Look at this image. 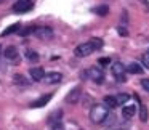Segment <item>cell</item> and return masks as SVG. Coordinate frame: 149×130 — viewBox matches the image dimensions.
<instances>
[{
  "instance_id": "6da1fadb",
  "label": "cell",
  "mask_w": 149,
  "mask_h": 130,
  "mask_svg": "<svg viewBox=\"0 0 149 130\" xmlns=\"http://www.w3.org/2000/svg\"><path fill=\"white\" fill-rule=\"evenodd\" d=\"M101 47H103V40L101 39H91L90 42H85V43L77 45L75 50H74V53H75V56H79V58H84V56L91 55L95 50L101 48Z\"/></svg>"
},
{
  "instance_id": "7a4b0ae2",
  "label": "cell",
  "mask_w": 149,
  "mask_h": 130,
  "mask_svg": "<svg viewBox=\"0 0 149 130\" xmlns=\"http://www.w3.org/2000/svg\"><path fill=\"white\" fill-rule=\"evenodd\" d=\"M107 116H109V111H107V106H104V104H95L90 111V119L95 124H103Z\"/></svg>"
},
{
  "instance_id": "3957f363",
  "label": "cell",
  "mask_w": 149,
  "mask_h": 130,
  "mask_svg": "<svg viewBox=\"0 0 149 130\" xmlns=\"http://www.w3.org/2000/svg\"><path fill=\"white\" fill-rule=\"evenodd\" d=\"M82 79H91L93 82H96V84H101V82L104 80V74L103 71H101L100 68H88L87 71L82 72Z\"/></svg>"
},
{
  "instance_id": "277c9868",
  "label": "cell",
  "mask_w": 149,
  "mask_h": 130,
  "mask_svg": "<svg viewBox=\"0 0 149 130\" xmlns=\"http://www.w3.org/2000/svg\"><path fill=\"white\" fill-rule=\"evenodd\" d=\"M111 71H112V74H114V77L117 79L119 82H125L127 80V75H125V71H127V68L122 64V63H114L112 66H111Z\"/></svg>"
},
{
  "instance_id": "5b68a950",
  "label": "cell",
  "mask_w": 149,
  "mask_h": 130,
  "mask_svg": "<svg viewBox=\"0 0 149 130\" xmlns=\"http://www.w3.org/2000/svg\"><path fill=\"white\" fill-rule=\"evenodd\" d=\"M34 36L39 37L40 40H50L53 37V29L48 26H42V27H36Z\"/></svg>"
},
{
  "instance_id": "8992f818",
  "label": "cell",
  "mask_w": 149,
  "mask_h": 130,
  "mask_svg": "<svg viewBox=\"0 0 149 130\" xmlns=\"http://www.w3.org/2000/svg\"><path fill=\"white\" fill-rule=\"evenodd\" d=\"M32 8V0H18L13 5V11L15 13H26Z\"/></svg>"
},
{
  "instance_id": "52a82bcc",
  "label": "cell",
  "mask_w": 149,
  "mask_h": 130,
  "mask_svg": "<svg viewBox=\"0 0 149 130\" xmlns=\"http://www.w3.org/2000/svg\"><path fill=\"white\" fill-rule=\"evenodd\" d=\"M80 95H82V90L80 88H74V90H71L68 93V96H66V103L69 104H77V101L80 100Z\"/></svg>"
},
{
  "instance_id": "ba28073f",
  "label": "cell",
  "mask_w": 149,
  "mask_h": 130,
  "mask_svg": "<svg viewBox=\"0 0 149 130\" xmlns=\"http://www.w3.org/2000/svg\"><path fill=\"white\" fill-rule=\"evenodd\" d=\"M63 79V74L61 72H50V74H45V77H43V80H45V84L52 85V84H59Z\"/></svg>"
},
{
  "instance_id": "9c48e42d",
  "label": "cell",
  "mask_w": 149,
  "mask_h": 130,
  "mask_svg": "<svg viewBox=\"0 0 149 130\" xmlns=\"http://www.w3.org/2000/svg\"><path fill=\"white\" fill-rule=\"evenodd\" d=\"M52 96H53L52 93L43 95V96H40V98H39V100L32 101V103H31V108H43L45 104H48V101L52 100Z\"/></svg>"
},
{
  "instance_id": "30bf717a",
  "label": "cell",
  "mask_w": 149,
  "mask_h": 130,
  "mask_svg": "<svg viewBox=\"0 0 149 130\" xmlns=\"http://www.w3.org/2000/svg\"><path fill=\"white\" fill-rule=\"evenodd\" d=\"M29 74H31V79L36 80V82L43 80V77H45V71H43V68H32L29 71Z\"/></svg>"
},
{
  "instance_id": "8fae6325",
  "label": "cell",
  "mask_w": 149,
  "mask_h": 130,
  "mask_svg": "<svg viewBox=\"0 0 149 130\" xmlns=\"http://www.w3.org/2000/svg\"><path fill=\"white\" fill-rule=\"evenodd\" d=\"M5 58L7 59H16L18 58V50H16V47H13V45H10V47H7V48H5Z\"/></svg>"
},
{
  "instance_id": "7c38bea8",
  "label": "cell",
  "mask_w": 149,
  "mask_h": 130,
  "mask_svg": "<svg viewBox=\"0 0 149 130\" xmlns=\"http://www.w3.org/2000/svg\"><path fill=\"white\" fill-rule=\"evenodd\" d=\"M125 68H127V72H130V74H143V71H144L138 63H130Z\"/></svg>"
},
{
  "instance_id": "4fadbf2b",
  "label": "cell",
  "mask_w": 149,
  "mask_h": 130,
  "mask_svg": "<svg viewBox=\"0 0 149 130\" xmlns=\"http://www.w3.org/2000/svg\"><path fill=\"white\" fill-rule=\"evenodd\" d=\"M122 114L125 117H132L136 114V106L135 104H125V106L122 108Z\"/></svg>"
},
{
  "instance_id": "5bb4252c",
  "label": "cell",
  "mask_w": 149,
  "mask_h": 130,
  "mask_svg": "<svg viewBox=\"0 0 149 130\" xmlns=\"http://www.w3.org/2000/svg\"><path fill=\"white\" fill-rule=\"evenodd\" d=\"M61 116H63V111H61V109L55 111L53 114H50L48 122L52 124V125H55V124H59V122H61Z\"/></svg>"
},
{
  "instance_id": "9a60e30c",
  "label": "cell",
  "mask_w": 149,
  "mask_h": 130,
  "mask_svg": "<svg viewBox=\"0 0 149 130\" xmlns=\"http://www.w3.org/2000/svg\"><path fill=\"white\" fill-rule=\"evenodd\" d=\"M104 106L111 108V109H114V108H117L119 104H117V100L116 96H111V95H107V96H104Z\"/></svg>"
},
{
  "instance_id": "2e32d148",
  "label": "cell",
  "mask_w": 149,
  "mask_h": 130,
  "mask_svg": "<svg viewBox=\"0 0 149 130\" xmlns=\"http://www.w3.org/2000/svg\"><path fill=\"white\" fill-rule=\"evenodd\" d=\"M19 31V23H16V24H11V26H8L7 29L2 32V37H7V36H10V34H15V32H18Z\"/></svg>"
},
{
  "instance_id": "e0dca14e",
  "label": "cell",
  "mask_w": 149,
  "mask_h": 130,
  "mask_svg": "<svg viewBox=\"0 0 149 130\" xmlns=\"http://www.w3.org/2000/svg\"><path fill=\"white\" fill-rule=\"evenodd\" d=\"M93 13L100 15V16H106V15H109V7L107 5H100V7L93 8Z\"/></svg>"
},
{
  "instance_id": "ac0fdd59",
  "label": "cell",
  "mask_w": 149,
  "mask_h": 130,
  "mask_svg": "<svg viewBox=\"0 0 149 130\" xmlns=\"http://www.w3.org/2000/svg\"><path fill=\"white\" fill-rule=\"evenodd\" d=\"M139 119H141L143 122L148 120V109H146V106L141 104V103H139Z\"/></svg>"
},
{
  "instance_id": "d6986e66",
  "label": "cell",
  "mask_w": 149,
  "mask_h": 130,
  "mask_svg": "<svg viewBox=\"0 0 149 130\" xmlns=\"http://www.w3.org/2000/svg\"><path fill=\"white\" fill-rule=\"evenodd\" d=\"M26 58L29 61H39V53L34 52V50H27L26 52Z\"/></svg>"
},
{
  "instance_id": "ffe728a7",
  "label": "cell",
  "mask_w": 149,
  "mask_h": 130,
  "mask_svg": "<svg viewBox=\"0 0 149 130\" xmlns=\"http://www.w3.org/2000/svg\"><path fill=\"white\" fill-rule=\"evenodd\" d=\"M128 95L127 93H119V95H116V100H117V104H125L127 101H128Z\"/></svg>"
},
{
  "instance_id": "44dd1931",
  "label": "cell",
  "mask_w": 149,
  "mask_h": 130,
  "mask_svg": "<svg viewBox=\"0 0 149 130\" xmlns=\"http://www.w3.org/2000/svg\"><path fill=\"white\" fill-rule=\"evenodd\" d=\"M34 31H36V27H23V29H19L18 32H19L21 37H26V36H29V34H34Z\"/></svg>"
},
{
  "instance_id": "7402d4cb",
  "label": "cell",
  "mask_w": 149,
  "mask_h": 130,
  "mask_svg": "<svg viewBox=\"0 0 149 130\" xmlns=\"http://www.w3.org/2000/svg\"><path fill=\"white\" fill-rule=\"evenodd\" d=\"M13 82H15V84H19V85H24V84H26V80H24V77H23L21 74L13 75Z\"/></svg>"
},
{
  "instance_id": "603a6c76",
  "label": "cell",
  "mask_w": 149,
  "mask_h": 130,
  "mask_svg": "<svg viewBox=\"0 0 149 130\" xmlns=\"http://www.w3.org/2000/svg\"><path fill=\"white\" fill-rule=\"evenodd\" d=\"M141 61H143V66H144V68H149V53H144V55H143Z\"/></svg>"
},
{
  "instance_id": "cb8c5ba5",
  "label": "cell",
  "mask_w": 149,
  "mask_h": 130,
  "mask_svg": "<svg viewBox=\"0 0 149 130\" xmlns=\"http://www.w3.org/2000/svg\"><path fill=\"white\" fill-rule=\"evenodd\" d=\"M98 64H100V66H109L111 64V59L109 58H100V59H98Z\"/></svg>"
},
{
  "instance_id": "d4e9b609",
  "label": "cell",
  "mask_w": 149,
  "mask_h": 130,
  "mask_svg": "<svg viewBox=\"0 0 149 130\" xmlns=\"http://www.w3.org/2000/svg\"><path fill=\"white\" fill-rule=\"evenodd\" d=\"M141 87L144 88L146 92H149V79H143V80H141Z\"/></svg>"
},
{
  "instance_id": "484cf974",
  "label": "cell",
  "mask_w": 149,
  "mask_h": 130,
  "mask_svg": "<svg viewBox=\"0 0 149 130\" xmlns=\"http://www.w3.org/2000/svg\"><path fill=\"white\" fill-rule=\"evenodd\" d=\"M52 130H64V127H63V124H55V125H52Z\"/></svg>"
},
{
  "instance_id": "4316f807",
  "label": "cell",
  "mask_w": 149,
  "mask_h": 130,
  "mask_svg": "<svg viewBox=\"0 0 149 130\" xmlns=\"http://www.w3.org/2000/svg\"><path fill=\"white\" fill-rule=\"evenodd\" d=\"M117 31H119V34H120V36H128V32H127V29H125L123 26H120Z\"/></svg>"
}]
</instances>
